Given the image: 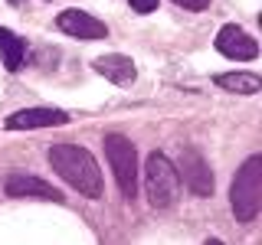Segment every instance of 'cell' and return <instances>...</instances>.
Here are the masks:
<instances>
[{"label": "cell", "mask_w": 262, "mask_h": 245, "mask_svg": "<svg viewBox=\"0 0 262 245\" xmlns=\"http://www.w3.org/2000/svg\"><path fill=\"white\" fill-rule=\"evenodd\" d=\"M49 163L69 186H76L79 193L98 200L102 196V170H98L95 157L85 151V147L76 144H56L49 147Z\"/></svg>", "instance_id": "cell-1"}, {"label": "cell", "mask_w": 262, "mask_h": 245, "mask_svg": "<svg viewBox=\"0 0 262 245\" xmlns=\"http://www.w3.org/2000/svg\"><path fill=\"white\" fill-rule=\"evenodd\" d=\"M229 203L239 223H252L262 209V157H249L239 167V174L233 180V190H229Z\"/></svg>", "instance_id": "cell-2"}, {"label": "cell", "mask_w": 262, "mask_h": 245, "mask_svg": "<svg viewBox=\"0 0 262 245\" xmlns=\"http://www.w3.org/2000/svg\"><path fill=\"white\" fill-rule=\"evenodd\" d=\"M144 190H147V203L154 209H170L177 203L180 177H177V167L170 163V157L151 154L144 160Z\"/></svg>", "instance_id": "cell-3"}, {"label": "cell", "mask_w": 262, "mask_h": 245, "mask_svg": "<svg viewBox=\"0 0 262 245\" xmlns=\"http://www.w3.org/2000/svg\"><path fill=\"white\" fill-rule=\"evenodd\" d=\"M105 157L112 163V174L118 180V190L135 200L138 193V154L135 144L128 141L125 134H105Z\"/></svg>", "instance_id": "cell-4"}, {"label": "cell", "mask_w": 262, "mask_h": 245, "mask_svg": "<svg viewBox=\"0 0 262 245\" xmlns=\"http://www.w3.org/2000/svg\"><path fill=\"white\" fill-rule=\"evenodd\" d=\"M177 177L184 180L187 186L196 196H210L213 193V174H210V163L193 151V147H184L180 151V163H177Z\"/></svg>", "instance_id": "cell-5"}, {"label": "cell", "mask_w": 262, "mask_h": 245, "mask_svg": "<svg viewBox=\"0 0 262 245\" xmlns=\"http://www.w3.org/2000/svg\"><path fill=\"white\" fill-rule=\"evenodd\" d=\"M216 49L226 59H236V62H249L259 56V43L246 30L236 27V23H229V27H223L216 33Z\"/></svg>", "instance_id": "cell-6"}, {"label": "cell", "mask_w": 262, "mask_h": 245, "mask_svg": "<svg viewBox=\"0 0 262 245\" xmlns=\"http://www.w3.org/2000/svg\"><path fill=\"white\" fill-rule=\"evenodd\" d=\"M56 27L62 33H69V36H79V39H105L108 36V27L85 10H62L56 16Z\"/></svg>", "instance_id": "cell-7"}, {"label": "cell", "mask_w": 262, "mask_h": 245, "mask_svg": "<svg viewBox=\"0 0 262 245\" xmlns=\"http://www.w3.org/2000/svg\"><path fill=\"white\" fill-rule=\"evenodd\" d=\"M69 125V114L59 108H27V111H16L4 121L7 131H33V128H59Z\"/></svg>", "instance_id": "cell-8"}, {"label": "cell", "mask_w": 262, "mask_h": 245, "mask_svg": "<svg viewBox=\"0 0 262 245\" xmlns=\"http://www.w3.org/2000/svg\"><path fill=\"white\" fill-rule=\"evenodd\" d=\"M4 190H7V196H13V200H53V203L62 200V193L56 190L53 183H43L39 177H30V174H13L4 183Z\"/></svg>", "instance_id": "cell-9"}, {"label": "cell", "mask_w": 262, "mask_h": 245, "mask_svg": "<svg viewBox=\"0 0 262 245\" xmlns=\"http://www.w3.org/2000/svg\"><path fill=\"white\" fill-rule=\"evenodd\" d=\"M92 69H95L102 79L115 82V85H131V82H135V76H138V72H135V62H131L128 56H121V53H112V56L95 59Z\"/></svg>", "instance_id": "cell-10"}, {"label": "cell", "mask_w": 262, "mask_h": 245, "mask_svg": "<svg viewBox=\"0 0 262 245\" xmlns=\"http://www.w3.org/2000/svg\"><path fill=\"white\" fill-rule=\"evenodd\" d=\"M0 59H4L7 72H16L23 65V59H27V43L4 27H0Z\"/></svg>", "instance_id": "cell-11"}, {"label": "cell", "mask_w": 262, "mask_h": 245, "mask_svg": "<svg viewBox=\"0 0 262 245\" xmlns=\"http://www.w3.org/2000/svg\"><path fill=\"white\" fill-rule=\"evenodd\" d=\"M216 85L236 95H256L262 88V79L252 76V72H229V76H216Z\"/></svg>", "instance_id": "cell-12"}, {"label": "cell", "mask_w": 262, "mask_h": 245, "mask_svg": "<svg viewBox=\"0 0 262 245\" xmlns=\"http://www.w3.org/2000/svg\"><path fill=\"white\" fill-rule=\"evenodd\" d=\"M177 7H184V10H207L210 0H174Z\"/></svg>", "instance_id": "cell-13"}, {"label": "cell", "mask_w": 262, "mask_h": 245, "mask_svg": "<svg viewBox=\"0 0 262 245\" xmlns=\"http://www.w3.org/2000/svg\"><path fill=\"white\" fill-rule=\"evenodd\" d=\"M128 4H131V7H135V10H138V13H151V10H154V7H158V0H128Z\"/></svg>", "instance_id": "cell-14"}, {"label": "cell", "mask_w": 262, "mask_h": 245, "mask_svg": "<svg viewBox=\"0 0 262 245\" xmlns=\"http://www.w3.org/2000/svg\"><path fill=\"white\" fill-rule=\"evenodd\" d=\"M10 4H13V7H23V0H10Z\"/></svg>", "instance_id": "cell-15"}]
</instances>
